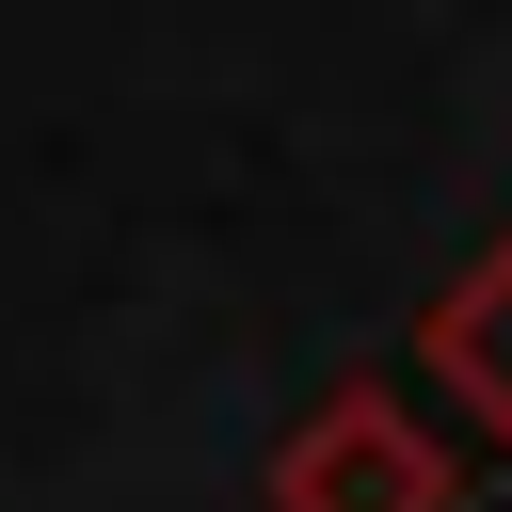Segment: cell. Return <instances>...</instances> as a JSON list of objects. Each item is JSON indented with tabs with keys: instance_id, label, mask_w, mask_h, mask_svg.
Wrapping results in <instances>:
<instances>
[{
	"instance_id": "obj_1",
	"label": "cell",
	"mask_w": 512,
	"mask_h": 512,
	"mask_svg": "<svg viewBox=\"0 0 512 512\" xmlns=\"http://www.w3.org/2000/svg\"><path fill=\"white\" fill-rule=\"evenodd\" d=\"M272 512H448V448L416 432L400 384H336L272 448Z\"/></svg>"
},
{
	"instance_id": "obj_2",
	"label": "cell",
	"mask_w": 512,
	"mask_h": 512,
	"mask_svg": "<svg viewBox=\"0 0 512 512\" xmlns=\"http://www.w3.org/2000/svg\"><path fill=\"white\" fill-rule=\"evenodd\" d=\"M416 368L448 384V416H464V432H496V448H512V240H480V256L416 304Z\"/></svg>"
}]
</instances>
